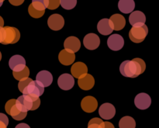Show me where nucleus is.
Wrapping results in <instances>:
<instances>
[{
  "instance_id": "5701e85b",
  "label": "nucleus",
  "mask_w": 159,
  "mask_h": 128,
  "mask_svg": "<svg viewBox=\"0 0 159 128\" xmlns=\"http://www.w3.org/2000/svg\"><path fill=\"white\" fill-rule=\"evenodd\" d=\"M118 8L123 13L128 14L132 12L135 8L134 0H120Z\"/></svg>"
},
{
  "instance_id": "4468645a",
  "label": "nucleus",
  "mask_w": 159,
  "mask_h": 128,
  "mask_svg": "<svg viewBox=\"0 0 159 128\" xmlns=\"http://www.w3.org/2000/svg\"><path fill=\"white\" fill-rule=\"evenodd\" d=\"M48 24L52 30H60L65 25V20L63 16L59 14H53L48 18Z\"/></svg>"
},
{
  "instance_id": "9d476101",
  "label": "nucleus",
  "mask_w": 159,
  "mask_h": 128,
  "mask_svg": "<svg viewBox=\"0 0 159 128\" xmlns=\"http://www.w3.org/2000/svg\"><path fill=\"white\" fill-rule=\"evenodd\" d=\"M107 45L112 51H120L124 47V40L120 34H113L107 40Z\"/></svg>"
},
{
  "instance_id": "39448f33",
  "label": "nucleus",
  "mask_w": 159,
  "mask_h": 128,
  "mask_svg": "<svg viewBox=\"0 0 159 128\" xmlns=\"http://www.w3.org/2000/svg\"><path fill=\"white\" fill-rule=\"evenodd\" d=\"M4 28V40L2 44H13L17 43L20 38V33L18 29L12 26H3Z\"/></svg>"
},
{
  "instance_id": "7ed1b4c3",
  "label": "nucleus",
  "mask_w": 159,
  "mask_h": 128,
  "mask_svg": "<svg viewBox=\"0 0 159 128\" xmlns=\"http://www.w3.org/2000/svg\"><path fill=\"white\" fill-rule=\"evenodd\" d=\"M148 34V28L147 25L144 24L141 26H132L129 32V37L134 43H141Z\"/></svg>"
},
{
  "instance_id": "473e14b6",
  "label": "nucleus",
  "mask_w": 159,
  "mask_h": 128,
  "mask_svg": "<svg viewBox=\"0 0 159 128\" xmlns=\"http://www.w3.org/2000/svg\"><path fill=\"white\" fill-rule=\"evenodd\" d=\"M38 2L41 3V4H43V6L46 7V9L48 8V0H32V2Z\"/></svg>"
},
{
  "instance_id": "4c0bfd02",
  "label": "nucleus",
  "mask_w": 159,
  "mask_h": 128,
  "mask_svg": "<svg viewBox=\"0 0 159 128\" xmlns=\"http://www.w3.org/2000/svg\"><path fill=\"white\" fill-rule=\"evenodd\" d=\"M3 2H4V0H0V7H1V6H2Z\"/></svg>"
},
{
  "instance_id": "f8f14e48",
  "label": "nucleus",
  "mask_w": 159,
  "mask_h": 128,
  "mask_svg": "<svg viewBox=\"0 0 159 128\" xmlns=\"http://www.w3.org/2000/svg\"><path fill=\"white\" fill-rule=\"evenodd\" d=\"M57 85L63 90H70L75 85V79L70 74H62L57 79Z\"/></svg>"
},
{
  "instance_id": "aec40b11",
  "label": "nucleus",
  "mask_w": 159,
  "mask_h": 128,
  "mask_svg": "<svg viewBox=\"0 0 159 128\" xmlns=\"http://www.w3.org/2000/svg\"><path fill=\"white\" fill-rule=\"evenodd\" d=\"M78 85L79 88L82 90H90L93 88L95 85V79L93 75L89 74H86L83 77L78 79Z\"/></svg>"
},
{
  "instance_id": "58836bf2",
  "label": "nucleus",
  "mask_w": 159,
  "mask_h": 128,
  "mask_svg": "<svg viewBox=\"0 0 159 128\" xmlns=\"http://www.w3.org/2000/svg\"><path fill=\"white\" fill-rule=\"evenodd\" d=\"M1 59H2V54L1 52H0V61H1Z\"/></svg>"
},
{
  "instance_id": "6ab92c4d",
  "label": "nucleus",
  "mask_w": 159,
  "mask_h": 128,
  "mask_svg": "<svg viewBox=\"0 0 159 128\" xmlns=\"http://www.w3.org/2000/svg\"><path fill=\"white\" fill-rule=\"evenodd\" d=\"M97 30L99 34L104 36H107L112 34L113 30V26L111 21L109 19L105 18L99 20L97 25Z\"/></svg>"
},
{
  "instance_id": "1a4fd4ad",
  "label": "nucleus",
  "mask_w": 159,
  "mask_h": 128,
  "mask_svg": "<svg viewBox=\"0 0 159 128\" xmlns=\"http://www.w3.org/2000/svg\"><path fill=\"white\" fill-rule=\"evenodd\" d=\"M99 114L102 119L104 120H111L114 117L116 114V109L114 106L112 105L111 103H106L101 105L99 109Z\"/></svg>"
},
{
  "instance_id": "7c9ffc66",
  "label": "nucleus",
  "mask_w": 159,
  "mask_h": 128,
  "mask_svg": "<svg viewBox=\"0 0 159 128\" xmlns=\"http://www.w3.org/2000/svg\"><path fill=\"white\" fill-rule=\"evenodd\" d=\"M9 2H10V4L12 5V6H20V5L23 4V2H24V0H10V1H9Z\"/></svg>"
},
{
  "instance_id": "c756f323",
  "label": "nucleus",
  "mask_w": 159,
  "mask_h": 128,
  "mask_svg": "<svg viewBox=\"0 0 159 128\" xmlns=\"http://www.w3.org/2000/svg\"><path fill=\"white\" fill-rule=\"evenodd\" d=\"M60 6V0H48V9L53 10L56 9Z\"/></svg>"
},
{
  "instance_id": "20e7f679",
  "label": "nucleus",
  "mask_w": 159,
  "mask_h": 128,
  "mask_svg": "<svg viewBox=\"0 0 159 128\" xmlns=\"http://www.w3.org/2000/svg\"><path fill=\"white\" fill-rule=\"evenodd\" d=\"M5 110H6V113L10 115L16 121H23L27 115V113L22 112L19 110L18 107L16 105V99H9V101H7L6 106H5Z\"/></svg>"
},
{
  "instance_id": "f257e3e1",
  "label": "nucleus",
  "mask_w": 159,
  "mask_h": 128,
  "mask_svg": "<svg viewBox=\"0 0 159 128\" xmlns=\"http://www.w3.org/2000/svg\"><path fill=\"white\" fill-rule=\"evenodd\" d=\"M145 62L141 58L124 61L120 66V71L124 77L137 78L145 71Z\"/></svg>"
},
{
  "instance_id": "f704fd0d",
  "label": "nucleus",
  "mask_w": 159,
  "mask_h": 128,
  "mask_svg": "<svg viewBox=\"0 0 159 128\" xmlns=\"http://www.w3.org/2000/svg\"><path fill=\"white\" fill-rule=\"evenodd\" d=\"M104 128H115L113 124L110 122H104Z\"/></svg>"
},
{
  "instance_id": "f03ea898",
  "label": "nucleus",
  "mask_w": 159,
  "mask_h": 128,
  "mask_svg": "<svg viewBox=\"0 0 159 128\" xmlns=\"http://www.w3.org/2000/svg\"><path fill=\"white\" fill-rule=\"evenodd\" d=\"M16 105L22 112L27 113L29 110H36L40 105V97L23 95L16 99Z\"/></svg>"
},
{
  "instance_id": "cd10ccee",
  "label": "nucleus",
  "mask_w": 159,
  "mask_h": 128,
  "mask_svg": "<svg viewBox=\"0 0 159 128\" xmlns=\"http://www.w3.org/2000/svg\"><path fill=\"white\" fill-rule=\"evenodd\" d=\"M28 12L30 15V16H32L33 18L35 19H38L40 18L43 16L44 14L45 11H40V10H37V9H34V7L32 6V5H30L29 8H28Z\"/></svg>"
},
{
  "instance_id": "a211bd4d",
  "label": "nucleus",
  "mask_w": 159,
  "mask_h": 128,
  "mask_svg": "<svg viewBox=\"0 0 159 128\" xmlns=\"http://www.w3.org/2000/svg\"><path fill=\"white\" fill-rule=\"evenodd\" d=\"M64 47L66 51L71 53H75L79 51L81 48L80 40L75 37H69L64 42Z\"/></svg>"
},
{
  "instance_id": "bb28decb",
  "label": "nucleus",
  "mask_w": 159,
  "mask_h": 128,
  "mask_svg": "<svg viewBox=\"0 0 159 128\" xmlns=\"http://www.w3.org/2000/svg\"><path fill=\"white\" fill-rule=\"evenodd\" d=\"M88 128H104V122L99 118H93L89 122Z\"/></svg>"
},
{
  "instance_id": "ddd939ff",
  "label": "nucleus",
  "mask_w": 159,
  "mask_h": 128,
  "mask_svg": "<svg viewBox=\"0 0 159 128\" xmlns=\"http://www.w3.org/2000/svg\"><path fill=\"white\" fill-rule=\"evenodd\" d=\"M98 107V102L93 96H88L83 98L81 102V107L86 113H93Z\"/></svg>"
},
{
  "instance_id": "72a5a7b5",
  "label": "nucleus",
  "mask_w": 159,
  "mask_h": 128,
  "mask_svg": "<svg viewBox=\"0 0 159 128\" xmlns=\"http://www.w3.org/2000/svg\"><path fill=\"white\" fill-rule=\"evenodd\" d=\"M15 128H30V127L28 124H23V123H22V124H18V125H17Z\"/></svg>"
},
{
  "instance_id": "2f4dec72",
  "label": "nucleus",
  "mask_w": 159,
  "mask_h": 128,
  "mask_svg": "<svg viewBox=\"0 0 159 128\" xmlns=\"http://www.w3.org/2000/svg\"><path fill=\"white\" fill-rule=\"evenodd\" d=\"M4 40V28L0 27V43H2Z\"/></svg>"
},
{
  "instance_id": "f3484780",
  "label": "nucleus",
  "mask_w": 159,
  "mask_h": 128,
  "mask_svg": "<svg viewBox=\"0 0 159 128\" xmlns=\"http://www.w3.org/2000/svg\"><path fill=\"white\" fill-rule=\"evenodd\" d=\"M36 81L43 87H48L53 82V76L48 71H40L36 76Z\"/></svg>"
},
{
  "instance_id": "2eb2a0df",
  "label": "nucleus",
  "mask_w": 159,
  "mask_h": 128,
  "mask_svg": "<svg viewBox=\"0 0 159 128\" xmlns=\"http://www.w3.org/2000/svg\"><path fill=\"white\" fill-rule=\"evenodd\" d=\"M71 72L73 77L79 79L88 74V68L83 62H76L71 66Z\"/></svg>"
},
{
  "instance_id": "4be33fe9",
  "label": "nucleus",
  "mask_w": 159,
  "mask_h": 128,
  "mask_svg": "<svg viewBox=\"0 0 159 128\" xmlns=\"http://www.w3.org/2000/svg\"><path fill=\"white\" fill-rule=\"evenodd\" d=\"M110 20L113 24L114 30H121L126 25V20L120 14H114L110 17Z\"/></svg>"
},
{
  "instance_id": "9b49d317",
  "label": "nucleus",
  "mask_w": 159,
  "mask_h": 128,
  "mask_svg": "<svg viewBox=\"0 0 159 128\" xmlns=\"http://www.w3.org/2000/svg\"><path fill=\"white\" fill-rule=\"evenodd\" d=\"M83 44L86 49L93 51L99 48L100 44V39L96 34H89L84 37Z\"/></svg>"
},
{
  "instance_id": "a878e982",
  "label": "nucleus",
  "mask_w": 159,
  "mask_h": 128,
  "mask_svg": "<svg viewBox=\"0 0 159 128\" xmlns=\"http://www.w3.org/2000/svg\"><path fill=\"white\" fill-rule=\"evenodd\" d=\"M77 4V0H60V5L67 10L74 9Z\"/></svg>"
},
{
  "instance_id": "e433bc0d",
  "label": "nucleus",
  "mask_w": 159,
  "mask_h": 128,
  "mask_svg": "<svg viewBox=\"0 0 159 128\" xmlns=\"http://www.w3.org/2000/svg\"><path fill=\"white\" fill-rule=\"evenodd\" d=\"M4 26V20H3L2 17L0 16V27H3Z\"/></svg>"
},
{
  "instance_id": "423d86ee",
  "label": "nucleus",
  "mask_w": 159,
  "mask_h": 128,
  "mask_svg": "<svg viewBox=\"0 0 159 128\" xmlns=\"http://www.w3.org/2000/svg\"><path fill=\"white\" fill-rule=\"evenodd\" d=\"M44 93V87L38 83L37 81L32 80L30 83L23 90V95H29V96H35V97H40Z\"/></svg>"
},
{
  "instance_id": "b1692460",
  "label": "nucleus",
  "mask_w": 159,
  "mask_h": 128,
  "mask_svg": "<svg viewBox=\"0 0 159 128\" xmlns=\"http://www.w3.org/2000/svg\"><path fill=\"white\" fill-rule=\"evenodd\" d=\"M120 128H135L136 127V122L134 119L131 117H124L121 118L119 122Z\"/></svg>"
},
{
  "instance_id": "0eeeda50",
  "label": "nucleus",
  "mask_w": 159,
  "mask_h": 128,
  "mask_svg": "<svg viewBox=\"0 0 159 128\" xmlns=\"http://www.w3.org/2000/svg\"><path fill=\"white\" fill-rule=\"evenodd\" d=\"M134 103L137 108H138L139 110H147L152 104V99L147 93H139L135 97Z\"/></svg>"
},
{
  "instance_id": "6e6552de",
  "label": "nucleus",
  "mask_w": 159,
  "mask_h": 128,
  "mask_svg": "<svg viewBox=\"0 0 159 128\" xmlns=\"http://www.w3.org/2000/svg\"><path fill=\"white\" fill-rule=\"evenodd\" d=\"M9 66L12 71H20L26 67V60L21 55H13L9 59Z\"/></svg>"
},
{
  "instance_id": "c9c22d12",
  "label": "nucleus",
  "mask_w": 159,
  "mask_h": 128,
  "mask_svg": "<svg viewBox=\"0 0 159 128\" xmlns=\"http://www.w3.org/2000/svg\"><path fill=\"white\" fill-rule=\"evenodd\" d=\"M7 124H5L2 121H0V128H7Z\"/></svg>"
},
{
  "instance_id": "393cba45",
  "label": "nucleus",
  "mask_w": 159,
  "mask_h": 128,
  "mask_svg": "<svg viewBox=\"0 0 159 128\" xmlns=\"http://www.w3.org/2000/svg\"><path fill=\"white\" fill-rule=\"evenodd\" d=\"M13 75V77L15 78L16 80L21 81L23 79H26V78H29L30 75V70L27 67H25L24 69L20 71H13L12 72Z\"/></svg>"
},
{
  "instance_id": "dca6fc26",
  "label": "nucleus",
  "mask_w": 159,
  "mask_h": 128,
  "mask_svg": "<svg viewBox=\"0 0 159 128\" xmlns=\"http://www.w3.org/2000/svg\"><path fill=\"white\" fill-rule=\"evenodd\" d=\"M129 22L132 26H141L145 24L146 16L141 11H134L130 15Z\"/></svg>"
},
{
  "instance_id": "412c9836",
  "label": "nucleus",
  "mask_w": 159,
  "mask_h": 128,
  "mask_svg": "<svg viewBox=\"0 0 159 128\" xmlns=\"http://www.w3.org/2000/svg\"><path fill=\"white\" fill-rule=\"evenodd\" d=\"M58 60L63 65H71L75 60V53L69 52L66 50H62L58 54Z\"/></svg>"
},
{
  "instance_id": "c85d7f7f",
  "label": "nucleus",
  "mask_w": 159,
  "mask_h": 128,
  "mask_svg": "<svg viewBox=\"0 0 159 128\" xmlns=\"http://www.w3.org/2000/svg\"><path fill=\"white\" fill-rule=\"evenodd\" d=\"M33 79H30V78H26V79L20 81V82H19V84H18V89H19V90H20V92L23 93V90L25 89V88H26V87L30 83V82Z\"/></svg>"
}]
</instances>
